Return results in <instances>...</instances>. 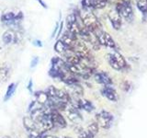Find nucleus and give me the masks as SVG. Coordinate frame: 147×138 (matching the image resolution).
Here are the masks:
<instances>
[{"instance_id":"nucleus-1","label":"nucleus","mask_w":147,"mask_h":138,"mask_svg":"<svg viewBox=\"0 0 147 138\" xmlns=\"http://www.w3.org/2000/svg\"><path fill=\"white\" fill-rule=\"evenodd\" d=\"M80 18L84 27L86 28L88 30L92 31L93 33H95V32H96L99 30H102V25H101L100 20L93 12L90 11L80 12Z\"/></svg>"},{"instance_id":"nucleus-2","label":"nucleus","mask_w":147,"mask_h":138,"mask_svg":"<svg viewBox=\"0 0 147 138\" xmlns=\"http://www.w3.org/2000/svg\"><path fill=\"white\" fill-rule=\"evenodd\" d=\"M107 61L110 67L116 71H123L129 67L127 61L118 51H114L112 53L107 54Z\"/></svg>"},{"instance_id":"nucleus-3","label":"nucleus","mask_w":147,"mask_h":138,"mask_svg":"<svg viewBox=\"0 0 147 138\" xmlns=\"http://www.w3.org/2000/svg\"><path fill=\"white\" fill-rule=\"evenodd\" d=\"M115 10H116L121 18H125L128 21H132L134 18L132 6L130 0H118L115 5Z\"/></svg>"},{"instance_id":"nucleus-4","label":"nucleus","mask_w":147,"mask_h":138,"mask_svg":"<svg viewBox=\"0 0 147 138\" xmlns=\"http://www.w3.org/2000/svg\"><path fill=\"white\" fill-rule=\"evenodd\" d=\"M95 35L96 36V38H98V41L100 46H104L106 48H109L114 51H117L116 50L118 48L117 43H115L114 39L109 32L105 31L103 30H99L96 32H95Z\"/></svg>"},{"instance_id":"nucleus-5","label":"nucleus","mask_w":147,"mask_h":138,"mask_svg":"<svg viewBox=\"0 0 147 138\" xmlns=\"http://www.w3.org/2000/svg\"><path fill=\"white\" fill-rule=\"evenodd\" d=\"M114 121V116L112 113L107 110H100L99 112L96 114V122H98V126L105 130L109 129L112 126V123Z\"/></svg>"},{"instance_id":"nucleus-6","label":"nucleus","mask_w":147,"mask_h":138,"mask_svg":"<svg viewBox=\"0 0 147 138\" xmlns=\"http://www.w3.org/2000/svg\"><path fill=\"white\" fill-rule=\"evenodd\" d=\"M65 113L69 121L73 122L74 124H76V125H79L83 122V117L79 112V110L74 108L70 104L68 105V107L65 110Z\"/></svg>"},{"instance_id":"nucleus-7","label":"nucleus","mask_w":147,"mask_h":138,"mask_svg":"<svg viewBox=\"0 0 147 138\" xmlns=\"http://www.w3.org/2000/svg\"><path fill=\"white\" fill-rule=\"evenodd\" d=\"M108 18L115 30H121L122 26V18L115 9H112L108 13Z\"/></svg>"},{"instance_id":"nucleus-8","label":"nucleus","mask_w":147,"mask_h":138,"mask_svg":"<svg viewBox=\"0 0 147 138\" xmlns=\"http://www.w3.org/2000/svg\"><path fill=\"white\" fill-rule=\"evenodd\" d=\"M51 117H52V121L53 122L54 127L56 128H65L67 126V122L65 118L63 116V114L58 112V110H52L51 112Z\"/></svg>"},{"instance_id":"nucleus-9","label":"nucleus","mask_w":147,"mask_h":138,"mask_svg":"<svg viewBox=\"0 0 147 138\" xmlns=\"http://www.w3.org/2000/svg\"><path fill=\"white\" fill-rule=\"evenodd\" d=\"M93 76L95 78V81L98 82V84H101L103 86H111L113 84V80L111 76L104 71L96 72Z\"/></svg>"},{"instance_id":"nucleus-10","label":"nucleus","mask_w":147,"mask_h":138,"mask_svg":"<svg viewBox=\"0 0 147 138\" xmlns=\"http://www.w3.org/2000/svg\"><path fill=\"white\" fill-rule=\"evenodd\" d=\"M101 94L106 99L112 101V102H117L119 100V95L117 93V91L111 86H104L103 89H101Z\"/></svg>"},{"instance_id":"nucleus-11","label":"nucleus","mask_w":147,"mask_h":138,"mask_svg":"<svg viewBox=\"0 0 147 138\" xmlns=\"http://www.w3.org/2000/svg\"><path fill=\"white\" fill-rule=\"evenodd\" d=\"M77 39H79V37L78 36H76V35H75V34H73V33H71L70 31L69 30H65L63 32V33L62 34V36H61V41H63L64 43H65L68 47H69V49H70L71 47H72V45L74 44V43L77 40Z\"/></svg>"},{"instance_id":"nucleus-12","label":"nucleus","mask_w":147,"mask_h":138,"mask_svg":"<svg viewBox=\"0 0 147 138\" xmlns=\"http://www.w3.org/2000/svg\"><path fill=\"white\" fill-rule=\"evenodd\" d=\"M34 95H35V99H36L35 100L39 104L42 105V106H47L50 99L45 91H36Z\"/></svg>"},{"instance_id":"nucleus-13","label":"nucleus","mask_w":147,"mask_h":138,"mask_svg":"<svg viewBox=\"0 0 147 138\" xmlns=\"http://www.w3.org/2000/svg\"><path fill=\"white\" fill-rule=\"evenodd\" d=\"M23 125L29 132L34 131L37 129V124L30 116H25L23 118Z\"/></svg>"},{"instance_id":"nucleus-14","label":"nucleus","mask_w":147,"mask_h":138,"mask_svg":"<svg viewBox=\"0 0 147 138\" xmlns=\"http://www.w3.org/2000/svg\"><path fill=\"white\" fill-rule=\"evenodd\" d=\"M15 36H16V32L13 30H7L3 33L2 40L6 44H9V43H14V41H15Z\"/></svg>"},{"instance_id":"nucleus-15","label":"nucleus","mask_w":147,"mask_h":138,"mask_svg":"<svg viewBox=\"0 0 147 138\" xmlns=\"http://www.w3.org/2000/svg\"><path fill=\"white\" fill-rule=\"evenodd\" d=\"M68 50H69V47L63 43V41H61L60 39H58L56 41V43H55V44H54V51L55 52L63 55L64 53H66V52Z\"/></svg>"},{"instance_id":"nucleus-16","label":"nucleus","mask_w":147,"mask_h":138,"mask_svg":"<svg viewBox=\"0 0 147 138\" xmlns=\"http://www.w3.org/2000/svg\"><path fill=\"white\" fill-rule=\"evenodd\" d=\"M20 17H18L17 15H15L13 12H7L2 15L1 17V20L3 22H12V21H15V20H18Z\"/></svg>"},{"instance_id":"nucleus-17","label":"nucleus","mask_w":147,"mask_h":138,"mask_svg":"<svg viewBox=\"0 0 147 138\" xmlns=\"http://www.w3.org/2000/svg\"><path fill=\"white\" fill-rule=\"evenodd\" d=\"M135 4L142 14H147V0H135Z\"/></svg>"},{"instance_id":"nucleus-18","label":"nucleus","mask_w":147,"mask_h":138,"mask_svg":"<svg viewBox=\"0 0 147 138\" xmlns=\"http://www.w3.org/2000/svg\"><path fill=\"white\" fill-rule=\"evenodd\" d=\"M16 89H17V85L15 83H11V84L8 86L7 92H6V95H5V98H4V101H7L9 99H11L13 94L15 93Z\"/></svg>"},{"instance_id":"nucleus-19","label":"nucleus","mask_w":147,"mask_h":138,"mask_svg":"<svg viewBox=\"0 0 147 138\" xmlns=\"http://www.w3.org/2000/svg\"><path fill=\"white\" fill-rule=\"evenodd\" d=\"M86 130L88 131L89 133H93L94 135H96L98 133V132H99V126H98V122H96V121L95 122H91L88 125H87Z\"/></svg>"},{"instance_id":"nucleus-20","label":"nucleus","mask_w":147,"mask_h":138,"mask_svg":"<svg viewBox=\"0 0 147 138\" xmlns=\"http://www.w3.org/2000/svg\"><path fill=\"white\" fill-rule=\"evenodd\" d=\"M56 90L57 89L53 86H50L47 89H46V93H47L50 99H56Z\"/></svg>"},{"instance_id":"nucleus-21","label":"nucleus","mask_w":147,"mask_h":138,"mask_svg":"<svg viewBox=\"0 0 147 138\" xmlns=\"http://www.w3.org/2000/svg\"><path fill=\"white\" fill-rule=\"evenodd\" d=\"M8 68L6 66L0 67V83L1 82H5L8 77Z\"/></svg>"},{"instance_id":"nucleus-22","label":"nucleus","mask_w":147,"mask_h":138,"mask_svg":"<svg viewBox=\"0 0 147 138\" xmlns=\"http://www.w3.org/2000/svg\"><path fill=\"white\" fill-rule=\"evenodd\" d=\"M96 0H82L81 5L84 9H93Z\"/></svg>"},{"instance_id":"nucleus-23","label":"nucleus","mask_w":147,"mask_h":138,"mask_svg":"<svg viewBox=\"0 0 147 138\" xmlns=\"http://www.w3.org/2000/svg\"><path fill=\"white\" fill-rule=\"evenodd\" d=\"M78 138H96V135H94L93 133H89L87 130H81L78 133Z\"/></svg>"},{"instance_id":"nucleus-24","label":"nucleus","mask_w":147,"mask_h":138,"mask_svg":"<svg viewBox=\"0 0 147 138\" xmlns=\"http://www.w3.org/2000/svg\"><path fill=\"white\" fill-rule=\"evenodd\" d=\"M107 4H108L107 0H96L93 9H102V8L106 7Z\"/></svg>"},{"instance_id":"nucleus-25","label":"nucleus","mask_w":147,"mask_h":138,"mask_svg":"<svg viewBox=\"0 0 147 138\" xmlns=\"http://www.w3.org/2000/svg\"><path fill=\"white\" fill-rule=\"evenodd\" d=\"M121 89L124 90L125 92L130 91V89H131V83L129 82L128 80H123L121 82Z\"/></svg>"},{"instance_id":"nucleus-26","label":"nucleus","mask_w":147,"mask_h":138,"mask_svg":"<svg viewBox=\"0 0 147 138\" xmlns=\"http://www.w3.org/2000/svg\"><path fill=\"white\" fill-rule=\"evenodd\" d=\"M63 22L62 21L60 23V26H59V30H58V32H57V35H56V38L58 39L60 36H61V33H62V30H63Z\"/></svg>"},{"instance_id":"nucleus-27","label":"nucleus","mask_w":147,"mask_h":138,"mask_svg":"<svg viewBox=\"0 0 147 138\" xmlns=\"http://www.w3.org/2000/svg\"><path fill=\"white\" fill-rule=\"evenodd\" d=\"M39 62V58L38 57H34L33 59L31 60V64H30V66L31 67H35L37 66V64Z\"/></svg>"},{"instance_id":"nucleus-28","label":"nucleus","mask_w":147,"mask_h":138,"mask_svg":"<svg viewBox=\"0 0 147 138\" xmlns=\"http://www.w3.org/2000/svg\"><path fill=\"white\" fill-rule=\"evenodd\" d=\"M59 26H60V24L57 22V23H56V25H55L54 30H53V34H52V38H53V37H55V34H56V32H57V31H58V30H59Z\"/></svg>"},{"instance_id":"nucleus-29","label":"nucleus","mask_w":147,"mask_h":138,"mask_svg":"<svg viewBox=\"0 0 147 138\" xmlns=\"http://www.w3.org/2000/svg\"><path fill=\"white\" fill-rule=\"evenodd\" d=\"M32 43H33V45H35V46H39V47H41V46H42V43H41V41L40 40H35Z\"/></svg>"},{"instance_id":"nucleus-30","label":"nucleus","mask_w":147,"mask_h":138,"mask_svg":"<svg viewBox=\"0 0 147 138\" xmlns=\"http://www.w3.org/2000/svg\"><path fill=\"white\" fill-rule=\"evenodd\" d=\"M40 138H58V137L53 136V135H42Z\"/></svg>"},{"instance_id":"nucleus-31","label":"nucleus","mask_w":147,"mask_h":138,"mask_svg":"<svg viewBox=\"0 0 147 138\" xmlns=\"http://www.w3.org/2000/svg\"><path fill=\"white\" fill-rule=\"evenodd\" d=\"M37 1H38L40 5H41V6H42V7H44V8H47V5H46L43 1H42V0H37Z\"/></svg>"},{"instance_id":"nucleus-32","label":"nucleus","mask_w":147,"mask_h":138,"mask_svg":"<svg viewBox=\"0 0 147 138\" xmlns=\"http://www.w3.org/2000/svg\"><path fill=\"white\" fill-rule=\"evenodd\" d=\"M28 89H29L30 91L32 90V80H30L29 85H28Z\"/></svg>"},{"instance_id":"nucleus-33","label":"nucleus","mask_w":147,"mask_h":138,"mask_svg":"<svg viewBox=\"0 0 147 138\" xmlns=\"http://www.w3.org/2000/svg\"><path fill=\"white\" fill-rule=\"evenodd\" d=\"M63 138H70V137H67V136H65V137H63Z\"/></svg>"},{"instance_id":"nucleus-34","label":"nucleus","mask_w":147,"mask_h":138,"mask_svg":"<svg viewBox=\"0 0 147 138\" xmlns=\"http://www.w3.org/2000/svg\"><path fill=\"white\" fill-rule=\"evenodd\" d=\"M117 1H118V0H117Z\"/></svg>"}]
</instances>
